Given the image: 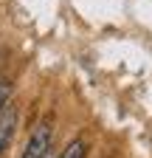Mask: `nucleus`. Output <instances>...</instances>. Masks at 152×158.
Returning <instances> with one entry per match:
<instances>
[{
	"label": "nucleus",
	"instance_id": "obj_1",
	"mask_svg": "<svg viewBox=\"0 0 152 158\" xmlns=\"http://www.w3.org/2000/svg\"><path fill=\"white\" fill-rule=\"evenodd\" d=\"M48 150H51V122H40L20 158H48Z\"/></svg>",
	"mask_w": 152,
	"mask_h": 158
},
{
	"label": "nucleus",
	"instance_id": "obj_2",
	"mask_svg": "<svg viewBox=\"0 0 152 158\" xmlns=\"http://www.w3.org/2000/svg\"><path fill=\"white\" fill-rule=\"evenodd\" d=\"M17 130V107L9 102L3 110H0V158L6 155V150L11 147V138Z\"/></svg>",
	"mask_w": 152,
	"mask_h": 158
},
{
	"label": "nucleus",
	"instance_id": "obj_3",
	"mask_svg": "<svg viewBox=\"0 0 152 158\" xmlns=\"http://www.w3.org/2000/svg\"><path fill=\"white\" fill-rule=\"evenodd\" d=\"M85 152H87L85 141H82V138H76V141H70V144L65 147V152H62L59 158H85Z\"/></svg>",
	"mask_w": 152,
	"mask_h": 158
},
{
	"label": "nucleus",
	"instance_id": "obj_4",
	"mask_svg": "<svg viewBox=\"0 0 152 158\" xmlns=\"http://www.w3.org/2000/svg\"><path fill=\"white\" fill-rule=\"evenodd\" d=\"M11 102V82H6V79H0V110H3L6 105Z\"/></svg>",
	"mask_w": 152,
	"mask_h": 158
}]
</instances>
